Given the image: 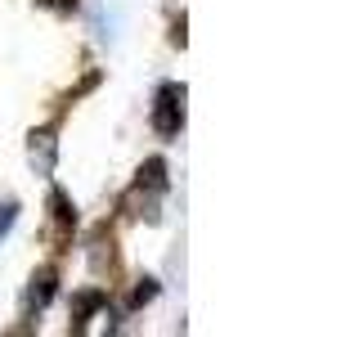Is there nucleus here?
<instances>
[{
    "label": "nucleus",
    "instance_id": "f257e3e1",
    "mask_svg": "<svg viewBox=\"0 0 359 337\" xmlns=\"http://www.w3.org/2000/svg\"><path fill=\"white\" fill-rule=\"evenodd\" d=\"M153 126L162 135H175L180 126H184V86H162L157 108H153Z\"/></svg>",
    "mask_w": 359,
    "mask_h": 337
},
{
    "label": "nucleus",
    "instance_id": "f03ea898",
    "mask_svg": "<svg viewBox=\"0 0 359 337\" xmlns=\"http://www.w3.org/2000/svg\"><path fill=\"white\" fill-rule=\"evenodd\" d=\"M32 162H36L41 171H50V166H54V135L50 131L32 135Z\"/></svg>",
    "mask_w": 359,
    "mask_h": 337
},
{
    "label": "nucleus",
    "instance_id": "7ed1b4c3",
    "mask_svg": "<svg viewBox=\"0 0 359 337\" xmlns=\"http://www.w3.org/2000/svg\"><path fill=\"white\" fill-rule=\"evenodd\" d=\"M54 297V270H41V275L36 279H32V306H45V301H50Z\"/></svg>",
    "mask_w": 359,
    "mask_h": 337
},
{
    "label": "nucleus",
    "instance_id": "20e7f679",
    "mask_svg": "<svg viewBox=\"0 0 359 337\" xmlns=\"http://www.w3.org/2000/svg\"><path fill=\"white\" fill-rule=\"evenodd\" d=\"M153 297H157V284L144 279V288H135V306H144V301H153Z\"/></svg>",
    "mask_w": 359,
    "mask_h": 337
},
{
    "label": "nucleus",
    "instance_id": "39448f33",
    "mask_svg": "<svg viewBox=\"0 0 359 337\" xmlns=\"http://www.w3.org/2000/svg\"><path fill=\"white\" fill-rule=\"evenodd\" d=\"M9 225H14V207H0V234H5Z\"/></svg>",
    "mask_w": 359,
    "mask_h": 337
}]
</instances>
